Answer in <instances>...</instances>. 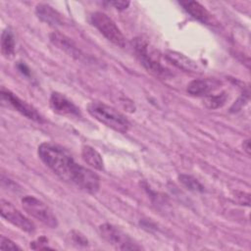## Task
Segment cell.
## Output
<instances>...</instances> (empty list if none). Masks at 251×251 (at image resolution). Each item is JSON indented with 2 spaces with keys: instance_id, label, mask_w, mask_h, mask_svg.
Segmentation results:
<instances>
[{
  "instance_id": "6da1fadb",
  "label": "cell",
  "mask_w": 251,
  "mask_h": 251,
  "mask_svg": "<svg viewBox=\"0 0 251 251\" xmlns=\"http://www.w3.org/2000/svg\"><path fill=\"white\" fill-rule=\"evenodd\" d=\"M37 154L40 160L64 181L73 183L90 194L99 190V176L93 171L75 163L73 156L62 146L42 142L38 146Z\"/></svg>"
},
{
  "instance_id": "7a4b0ae2",
  "label": "cell",
  "mask_w": 251,
  "mask_h": 251,
  "mask_svg": "<svg viewBox=\"0 0 251 251\" xmlns=\"http://www.w3.org/2000/svg\"><path fill=\"white\" fill-rule=\"evenodd\" d=\"M87 112L96 121L118 132L126 133L129 129L128 120L119 111L102 102H90L87 105Z\"/></svg>"
},
{
  "instance_id": "3957f363",
  "label": "cell",
  "mask_w": 251,
  "mask_h": 251,
  "mask_svg": "<svg viewBox=\"0 0 251 251\" xmlns=\"http://www.w3.org/2000/svg\"><path fill=\"white\" fill-rule=\"evenodd\" d=\"M132 44L137 57L148 72L163 77L172 75L170 70L162 65L158 54L154 49L150 47V44L146 39L142 37H136L133 39Z\"/></svg>"
},
{
  "instance_id": "277c9868",
  "label": "cell",
  "mask_w": 251,
  "mask_h": 251,
  "mask_svg": "<svg viewBox=\"0 0 251 251\" xmlns=\"http://www.w3.org/2000/svg\"><path fill=\"white\" fill-rule=\"evenodd\" d=\"M98 231L100 236L111 246L118 250H141L142 247L138 245L127 233L123 231L120 227L105 223L99 226Z\"/></svg>"
},
{
  "instance_id": "5b68a950",
  "label": "cell",
  "mask_w": 251,
  "mask_h": 251,
  "mask_svg": "<svg viewBox=\"0 0 251 251\" xmlns=\"http://www.w3.org/2000/svg\"><path fill=\"white\" fill-rule=\"evenodd\" d=\"M91 25L98 29V31L115 45L124 48L126 45V37L116 23L105 13L94 12L90 16Z\"/></svg>"
},
{
  "instance_id": "8992f818",
  "label": "cell",
  "mask_w": 251,
  "mask_h": 251,
  "mask_svg": "<svg viewBox=\"0 0 251 251\" xmlns=\"http://www.w3.org/2000/svg\"><path fill=\"white\" fill-rule=\"evenodd\" d=\"M22 206L29 216L38 220L48 227L56 228L58 226V220L52 210L34 196H24L22 198Z\"/></svg>"
},
{
  "instance_id": "52a82bcc",
  "label": "cell",
  "mask_w": 251,
  "mask_h": 251,
  "mask_svg": "<svg viewBox=\"0 0 251 251\" xmlns=\"http://www.w3.org/2000/svg\"><path fill=\"white\" fill-rule=\"evenodd\" d=\"M0 213L2 218H4L6 221H8L21 230L25 232L34 231V224L7 200H0Z\"/></svg>"
},
{
  "instance_id": "ba28073f",
  "label": "cell",
  "mask_w": 251,
  "mask_h": 251,
  "mask_svg": "<svg viewBox=\"0 0 251 251\" xmlns=\"http://www.w3.org/2000/svg\"><path fill=\"white\" fill-rule=\"evenodd\" d=\"M1 97H2V100L6 101L16 111H18L19 113H21L23 116L26 117L27 119L32 120V121H34L36 123H39V124H42V123L45 122L43 117L32 106H30L25 101L22 100L20 97H18L12 91L2 87V89H1Z\"/></svg>"
},
{
  "instance_id": "9c48e42d",
  "label": "cell",
  "mask_w": 251,
  "mask_h": 251,
  "mask_svg": "<svg viewBox=\"0 0 251 251\" xmlns=\"http://www.w3.org/2000/svg\"><path fill=\"white\" fill-rule=\"evenodd\" d=\"M49 105L52 111L61 116L68 117H79L80 111L71 100H69L65 95L59 92H52Z\"/></svg>"
},
{
  "instance_id": "30bf717a",
  "label": "cell",
  "mask_w": 251,
  "mask_h": 251,
  "mask_svg": "<svg viewBox=\"0 0 251 251\" xmlns=\"http://www.w3.org/2000/svg\"><path fill=\"white\" fill-rule=\"evenodd\" d=\"M49 38L54 46H56L57 48L61 49L64 52H66L70 56L75 58L76 60L81 61L85 58L84 54L78 49V47L75 45V43L71 38L66 36L65 34H63L59 31H54V32L50 33Z\"/></svg>"
},
{
  "instance_id": "8fae6325",
  "label": "cell",
  "mask_w": 251,
  "mask_h": 251,
  "mask_svg": "<svg viewBox=\"0 0 251 251\" xmlns=\"http://www.w3.org/2000/svg\"><path fill=\"white\" fill-rule=\"evenodd\" d=\"M179 4L183 9L195 20L206 25H216L217 21L213 15L199 2L196 1H180Z\"/></svg>"
},
{
  "instance_id": "7c38bea8",
  "label": "cell",
  "mask_w": 251,
  "mask_h": 251,
  "mask_svg": "<svg viewBox=\"0 0 251 251\" xmlns=\"http://www.w3.org/2000/svg\"><path fill=\"white\" fill-rule=\"evenodd\" d=\"M35 14L41 22L53 26L63 25L66 23V19L61 13L45 3H39L36 5Z\"/></svg>"
},
{
  "instance_id": "4fadbf2b",
  "label": "cell",
  "mask_w": 251,
  "mask_h": 251,
  "mask_svg": "<svg viewBox=\"0 0 251 251\" xmlns=\"http://www.w3.org/2000/svg\"><path fill=\"white\" fill-rule=\"evenodd\" d=\"M220 82L216 79L200 78L193 79L187 84L186 91L193 96H204L208 95L211 91L218 87Z\"/></svg>"
},
{
  "instance_id": "5bb4252c",
  "label": "cell",
  "mask_w": 251,
  "mask_h": 251,
  "mask_svg": "<svg viewBox=\"0 0 251 251\" xmlns=\"http://www.w3.org/2000/svg\"><path fill=\"white\" fill-rule=\"evenodd\" d=\"M166 57L170 62H172L175 66H176L178 69H181L185 72H197L198 66L197 64L191 60L190 58L186 57L185 55L176 52V51H167Z\"/></svg>"
},
{
  "instance_id": "9a60e30c",
  "label": "cell",
  "mask_w": 251,
  "mask_h": 251,
  "mask_svg": "<svg viewBox=\"0 0 251 251\" xmlns=\"http://www.w3.org/2000/svg\"><path fill=\"white\" fill-rule=\"evenodd\" d=\"M81 157H82V160L91 168L98 171L104 170V162H103L102 156L92 146L84 145L81 148Z\"/></svg>"
},
{
  "instance_id": "2e32d148",
  "label": "cell",
  "mask_w": 251,
  "mask_h": 251,
  "mask_svg": "<svg viewBox=\"0 0 251 251\" xmlns=\"http://www.w3.org/2000/svg\"><path fill=\"white\" fill-rule=\"evenodd\" d=\"M15 36L10 28H5L1 35V52L5 58H13L15 54Z\"/></svg>"
},
{
  "instance_id": "e0dca14e",
  "label": "cell",
  "mask_w": 251,
  "mask_h": 251,
  "mask_svg": "<svg viewBox=\"0 0 251 251\" xmlns=\"http://www.w3.org/2000/svg\"><path fill=\"white\" fill-rule=\"evenodd\" d=\"M227 97L226 92H221L216 95H207L204 98V105L209 109H218L226 104Z\"/></svg>"
},
{
  "instance_id": "ac0fdd59",
  "label": "cell",
  "mask_w": 251,
  "mask_h": 251,
  "mask_svg": "<svg viewBox=\"0 0 251 251\" xmlns=\"http://www.w3.org/2000/svg\"><path fill=\"white\" fill-rule=\"evenodd\" d=\"M179 182L188 190L193 192H203L204 186L192 176L189 175H179L178 176Z\"/></svg>"
},
{
  "instance_id": "d6986e66",
  "label": "cell",
  "mask_w": 251,
  "mask_h": 251,
  "mask_svg": "<svg viewBox=\"0 0 251 251\" xmlns=\"http://www.w3.org/2000/svg\"><path fill=\"white\" fill-rule=\"evenodd\" d=\"M68 241L76 247H86L89 243L87 238L77 230H72L69 232Z\"/></svg>"
},
{
  "instance_id": "ffe728a7",
  "label": "cell",
  "mask_w": 251,
  "mask_h": 251,
  "mask_svg": "<svg viewBox=\"0 0 251 251\" xmlns=\"http://www.w3.org/2000/svg\"><path fill=\"white\" fill-rule=\"evenodd\" d=\"M0 249L1 250H21V247L18 246L11 239H9V238H7L5 236H1Z\"/></svg>"
},
{
  "instance_id": "44dd1931",
  "label": "cell",
  "mask_w": 251,
  "mask_h": 251,
  "mask_svg": "<svg viewBox=\"0 0 251 251\" xmlns=\"http://www.w3.org/2000/svg\"><path fill=\"white\" fill-rule=\"evenodd\" d=\"M30 248L32 249H50L48 246V239L45 236H40L36 240L30 242Z\"/></svg>"
},
{
  "instance_id": "7402d4cb",
  "label": "cell",
  "mask_w": 251,
  "mask_h": 251,
  "mask_svg": "<svg viewBox=\"0 0 251 251\" xmlns=\"http://www.w3.org/2000/svg\"><path fill=\"white\" fill-rule=\"evenodd\" d=\"M110 5H112L114 8H116L117 10H120V11H123V10H126L130 2L129 1H125V0H115V1H109L108 2Z\"/></svg>"
},
{
  "instance_id": "603a6c76",
  "label": "cell",
  "mask_w": 251,
  "mask_h": 251,
  "mask_svg": "<svg viewBox=\"0 0 251 251\" xmlns=\"http://www.w3.org/2000/svg\"><path fill=\"white\" fill-rule=\"evenodd\" d=\"M18 69H19V71H21L24 75H29V70H28V68H27L24 63L18 64Z\"/></svg>"
},
{
  "instance_id": "cb8c5ba5",
  "label": "cell",
  "mask_w": 251,
  "mask_h": 251,
  "mask_svg": "<svg viewBox=\"0 0 251 251\" xmlns=\"http://www.w3.org/2000/svg\"><path fill=\"white\" fill-rule=\"evenodd\" d=\"M242 147H243V150H244L248 155H250V152H251L250 148H251V147H250V141H249V139H246V140L243 141Z\"/></svg>"
}]
</instances>
